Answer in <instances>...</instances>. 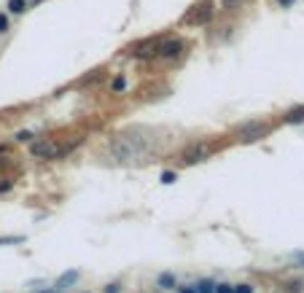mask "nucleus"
Returning a JSON list of instances; mask_svg holds the SVG:
<instances>
[{
  "label": "nucleus",
  "instance_id": "obj_2",
  "mask_svg": "<svg viewBox=\"0 0 304 293\" xmlns=\"http://www.w3.org/2000/svg\"><path fill=\"white\" fill-rule=\"evenodd\" d=\"M269 124L267 121H248V124H242L240 129H237V138L242 140V143H256V140L267 138L269 135Z\"/></svg>",
  "mask_w": 304,
  "mask_h": 293
},
{
  "label": "nucleus",
  "instance_id": "obj_6",
  "mask_svg": "<svg viewBox=\"0 0 304 293\" xmlns=\"http://www.w3.org/2000/svg\"><path fill=\"white\" fill-rule=\"evenodd\" d=\"M210 17H213V3H202L199 11H194L191 17H188V22L191 24H205V22H210Z\"/></svg>",
  "mask_w": 304,
  "mask_h": 293
},
{
  "label": "nucleus",
  "instance_id": "obj_13",
  "mask_svg": "<svg viewBox=\"0 0 304 293\" xmlns=\"http://www.w3.org/2000/svg\"><path fill=\"white\" fill-rule=\"evenodd\" d=\"M76 277H78V272H70V275H65V277H62V280H59V288H65V285H70V282H73V280H76Z\"/></svg>",
  "mask_w": 304,
  "mask_h": 293
},
{
  "label": "nucleus",
  "instance_id": "obj_3",
  "mask_svg": "<svg viewBox=\"0 0 304 293\" xmlns=\"http://www.w3.org/2000/svg\"><path fill=\"white\" fill-rule=\"evenodd\" d=\"M207 154H210V145L207 143H194L183 151V161H186V164H194V161H202Z\"/></svg>",
  "mask_w": 304,
  "mask_h": 293
},
{
  "label": "nucleus",
  "instance_id": "obj_21",
  "mask_svg": "<svg viewBox=\"0 0 304 293\" xmlns=\"http://www.w3.org/2000/svg\"><path fill=\"white\" fill-rule=\"evenodd\" d=\"M11 189V183H8V180H3V183H0V191H8Z\"/></svg>",
  "mask_w": 304,
  "mask_h": 293
},
{
  "label": "nucleus",
  "instance_id": "obj_20",
  "mask_svg": "<svg viewBox=\"0 0 304 293\" xmlns=\"http://www.w3.org/2000/svg\"><path fill=\"white\" fill-rule=\"evenodd\" d=\"M105 293H118V285H108V288H105Z\"/></svg>",
  "mask_w": 304,
  "mask_h": 293
},
{
  "label": "nucleus",
  "instance_id": "obj_18",
  "mask_svg": "<svg viewBox=\"0 0 304 293\" xmlns=\"http://www.w3.org/2000/svg\"><path fill=\"white\" fill-rule=\"evenodd\" d=\"M17 140H22V143H24V140H33V135H30L27 129H24V132H19V135H17Z\"/></svg>",
  "mask_w": 304,
  "mask_h": 293
},
{
  "label": "nucleus",
  "instance_id": "obj_16",
  "mask_svg": "<svg viewBox=\"0 0 304 293\" xmlns=\"http://www.w3.org/2000/svg\"><path fill=\"white\" fill-rule=\"evenodd\" d=\"M213 293H234V288H232V285H218Z\"/></svg>",
  "mask_w": 304,
  "mask_h": 293
},
{
  "label": "nucleus",
  "instance_id": "obj_10",
  "mask_svg": "<svg viewBox=\"0 0 304 293\" xmlns=\"http://www.w3.org/2000/svg\"><path fill=\"white\" fill-rule=\"evenodd\" d=\"M159 285H162V288H172V285H175V277H172V275H162V277H159Z\"/></svg>",
  "mask_w": 304,
  "mask_h": 293
},
{
  "label": "nucleus",
  "instance_id": "obj_8",
  "mask_svg": "<svg viewBox=\"0 0 304 293\" xmlns=\"http://www.w3.org/2000/svg\"><path fill=\"white\" fill-rule=\"evenodd\" d=\"M283 121H286V124H302V121H304V108H293V110H288V113L283 116Z\"/></svg>",
  "mask_w": 304,
  "mask_h": 293
},
{
  "label": "nucleus",
  "instance_id": "obj_4",
  "mask_svg": "<svg viewBox=\"0 0 304 293\" xmlns=\"http://www.w3.org/2000/svg\"><path fill=\"white\" fill-rule=\"evenodd\" d=\"M33 156H38V159H54V156H59V148L51 143V140H38V143H33Z\"/></svg>",
  "mask_w": 304,
  "mask_h": 293
},
{
  "label": "nucleus",
  "instance_id": "obj_9",
  "mask_svg": "<svg viewBox=\"0 0 304 293\" xmlns=\"http://www.w3.org/2000/svg\"><path fill=\"white\" fill-rule=\"evenodd\" d=\"M8 8H11L14 14H22L24 8H27V0H8Z\"/></svg>",
  "mask_w": 304,
  "mask_h": 293
},
{
  "label": "nucleus",
  "instance_id": "obj_7",
  "mask_svg": "<svg viewBox=\"0 0 304 293\" xmlns=\"http://www.w3.org/2000/svg\"><path fill=\"white\" fill-rule=\"evenodd\" d=\"M159 52V40H146V43H140V46H135V57H153V54Z\"/></svg>",
  "mask_w": 304,
  "mask_h": 293
},
{
  "label": "nucleus",
  "instance_id": "obj_19",
  "mask_svg": "<svg viewBox=\"0 0 304 293\" xmlns=\"http://www.w3.org/2000/svg\"><path fill=\"white\" fill-rule=\"evenodd\" d=\"M253 288L251 285H240V288H234V293H251Z\"/></svg>",
  "mask_w": 304,
  "mask_h": 293
},
{
  "label": "nucleus",
  "instance_id": "obj_14",
  "mask_svg": "<svg viewBox=\"0 0 304 293\" xmlns=\"http://www.w3.org/2000/svg\"><path fill=\"white\" fill-rule=\"evenodd\" d=\"M240 3H242V0H221V6H223V8H237Z\"/></svg>",
  "mask_w": 304,
  "mask_h": 293
},
{
  "label": "nucleus",
  "instance_id": "obj_1",
  "mask_svg": "<svg viewBox=\"0 0 304 293\" xmlns=\"http://www.w3.org/2000/svg\"><path fill=\"white\" fill-rule=\"evenodd\" d=\"M146 151V140L137 138V135H118V138L111 140L108 145V154L116 161H132Z\"/></svg>",
  "mask_w": 304,
  "mask_h": 293
},
{
  "label": "nucleus",
  "instance_id": "obj_5",
  "mask_svg": "<svg viewBox=\"0 0 304 293\" xmlns=\"http://www.w3.org/2000/svg\"><path fill=\"white\" fill-rule=\"evenodd\" d=\"M181 49H183V43L178 38H170V40H159V57H167V59H172V57H178L181 54Z\"/></svg>",
  "mask_w": 304,
  "mask_h": 293
},
{
  "label": "nucleus",
  "instance_id": "obj_11",
  "mask_svg": "<svg viewBox=\"0 0 304 293\" xmlns=\"http://www.w3.org/2000/svg\"><path fill=\"white\" fill-rule=\"evenodd\" d=\"M213 291H216V285H213V282H207V280H202V282H199V291H197V293H213Z\"/></svg>",
  "mask_w": 304,
  "mask_h": 293
},
{
  "label": "nucleus",
  "instance_id": "obj_22",
  "mask_svg": "<svg viewBox=\"0 0 304 293\" xmlns=\"http://www.w3.org/2000/svg\"><path fill=\"white\" fill-rule=\"evenodd\" d=\"M181 293H197V288H183Z\"/></svg>",
  "mask_w": 304,
  "mask_h": 293
},
{
  "label": "nucleus",
  "instance_id": "obj_17",
  "mask_svg": "<svg viewBox=\"0 0 304 293\" xmlns=\"http://www.w3.org/2000/svg\"><path fill=\"white\" fill-rule=\"evenodd\" d=\"M6 30H8V19L0 14V33H6Z\"/></svg>",
  "mask_w": 304,
  "mask_h": 293
},
{
  "label": "nucleus",
  "instance_id": "obj_15",
  "mask_svg": "<svg viewBox=\"0 0 304 293\" xmlns=\"http://www.w3.org/2000/svg\"><path fill=\"white\" fill-rule=\"evenodd\" d=\"M124 84H127V81H124L121 75H118V78L113 81V92H121V89H124Z\"/></svg>",
  "mask_w": 304,
  "mask_h": 293
},
{
  "label": "nucleus",
  "instance_id": "obj_23",
  "mask_svg": "<svg viewBox=\"0 0 304 293\" xmlns=\"http://www.w3.org/2000/svg\"><path fill=\"white\" fill-rule=\"evenodd\" d=\"M280 6H293V0H280Z\"/></svg>",
  "mask_w": 304,
  "mask_h": 293
},
{
  "label": "nucleus",
  "instance_id": "obj_12",
  "mask_svg": "<svg viewBox=\"0 0 304 293\" xmlns=\"http://www.w3.org/2000/svg\"><path fill=\"white\" fill-rule=\"evenodd\" d=\"M175 180H178V175H175V172H170V170H167V172H162V183L170 186V183H175Z\"/></svg>",
  "mask_w": 304,
  "mask_h": 293
}]
</instances>
